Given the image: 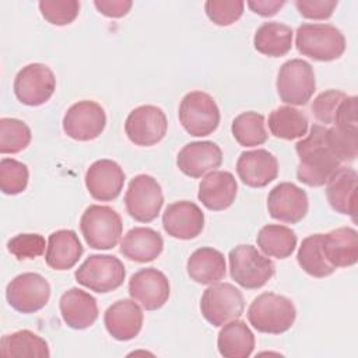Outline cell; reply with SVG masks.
<instances>
[{
  "mask_svg": "<svg viewBox=\"0 0 358 358\" xmlns=\"http://www.w3.org/2000/svg\"><path fill=\"white\" fill-rule=\"evenodd\" d=\"M326 134V126L313 123L309 134L295 144L299 158L296 178L306 186H323L341 164L331 152Z\"/></svg>",
  "mask_w": 358,
  "mask_h": 358,
  "instance_id": "obj_1",
  "label": "cell"
},
{
  "mask_svg": "<svg viewBox=\"0 0 358 358\" xmlns=\"http://www.w3.org/2000/svg\"><path fill=\"white\" fill-rule=\"evenodd\" d=\"M296 310L291 299L263 292L253 299L248 309L249 323L260 333L281 334L289 330L295 322Z\"/></svg>",
  "mask_w": 358,
  "mask_h": 358,
  "instance_id": "obj_2",
  "label": "cell"
},
{
  "mask_svg": "<svg viewBox=\"0 0 358 358\" xmlns=\"http://www.w3.org/2000/svg\"><path fill=\"white\" fill-rule=\"evenodd\" d=\"M295 46L299 53L313 60L331 62L344 53L345 38L331 24L305 22L296 29Z\"/></svg>",
  "mask_w": 358,
  "mask_h": 358,
  "instance_id": "obj_3",
  "label": "cell"
},
{
  "mask_svg": "<svg viewBox=\"0 0 358 358\" xmlns=\"http://www.w3.org/2000/svg\"><path fill=\"white\" fill-rule=\"evenodd\" d=\"M80 229L90 248L108 250L117 245L123 222L112 207L91 204L81 215Z\"/></svg>",
  "mask_w": 358,
  "mask_h": 358,
  "instance_id": "obj_4",
  "label": "cell"
},
{
  "mask_svg": "<svg viewBox=\"0 0 358 358\" xmlns=\"http://www.w3.org/2000/svg\"><path fill=\"white\" fill-rule=\"evenodd\" d=\"M229 274L246 289L262 288L275 273V264L252 245H238L229 255Z\"/></svg>",
  "mask_w": 358,
  "mask_h": 358,
  "instance_id": "obj_5",
  "label": "cell"
},
{
  "mask_svg": "<svg viewBox=\"0 0 358 358\" xmlns=\"http://www.w3.org/2000/svg\"><path fill=\"white\" fill-rule=\"evenodd\" d=\"M74 277L83 287L98 294H106L123 284L126 268L116 256L91 255L76 270Z\"/></svg>",
  "mask_w": 358,
  "mask_h": 358,
  "instance_id": "obj_6",
  "label": "cell"
},
{
  "mask_svg": "<svg viewBox=\"0 0 358 358\" xmlns=\"http://www.w3.org/2000/svg\"><path fill=\"white\" fill-rule=\"evenodd\" d=\"M243 309L245 301L242 292L229 282L211 284L203 292L200 299L203 317L215 327L239 319Z\"/></svg>",
  "mask_w": 358,
  "mask_h": 358,
  "instance_id": "obj_7",
  "label": "cell"
},
{
  "mask_svg": "<svg viewBox=\"0 0 358 358\" xmlns=\"http://www.w3.org/2000/svg\"><path fill=\"white\" fill-rule=\"evenodd\" d=\"M275 87L282 102L306 105L316 90L313 67L302 59L287 60L278 70Z\"/></svg>",
  "mask_w": 358,
  "mask_h": 358,
  "instance_id": "obj_8",
  "label": "cell"
},
{
  "mask_svg": "<svg viewBox=\"0 0 358 358\" xmlns=\"http://www.w3.org/2000/svg\"><path fill=\"white\" fill-rule=\"evenodd\" d=\"M179 122L194 137L211 134L220 124V109L211 95L203 91L187 92L179 105Z\"/></svg>",
  "mask_w": 358,
  "mask_h": 358,
  "instance_id": "obj_9",
  "label": "cell"
},
{
  "mask_svg": "<svg viewBox=\"0 0 358 358\" xmlns=\"http://www.w3.org/2000/svg\"><path fill=\"white\" fill-rule=\"evenodd\" d=\"M164 204V194L159 183L151 175L134 176L124 193V206L131 218L138 222L154 221Z\"/></svg>",
  "mask_w": 358,
  "mask_h": 358,
  "instance_id": "obj_10",
  "label": "cell"
},
{
  "mask_svg": "<svg viewBox=\"0 0 358 358\" xmlns=\"http://www.w3.org/2000/svg\"><path fill=\"white\" fill-rule=\"evenodd\" d=\"M8 305L20 313H35L45 308L50 298L48 280L38 273H22L6 287Z\"/></svg>",
  "mask_w": 358,
  "mask_h": 358,
  "instance_id": "obj_11",
  "label": "cell"
},
{
  "mask_svg": "<svg viewBox=\"0 0 358 358\" xmlns=\"http://www.w3.org/2000/svg\"><path fill=\"white\" fill-rule=\"evenodd\" d=\"M13 88L21 103L39 106L53 95L56 90V77L46 64L31 63L17 73Z\"/></svg>",
  "mask_w": 358,
  "mask_h": 358,
  "instance_id": "obj_12",
  "label": "cell"
},
{
  "mask_svg": "<svg viewBox=\"0 0 358 358\" xmlns=\"http://www.w3.org/2000/svg\"><path fill=\"white\" fill-rule=\"evenodd\" d=\"M168 129L164 110L155 105H141L134 108L126 117L124 131L131 143L150 147L159 143Z\"/></svg>",
  "mask_w": 358,
  "mask_h": 358,
  "instance_id": "obj_13",
  "label": "cell"
},
{
  "mask_svg": "<svg viewBox=\"0 0 358 358\" xmlns=\"http://www.w3.org/2000/svg\"><path fill=\"white\" fill-rule=\"evenodd\" d=\"M106 115L95 101H78L73 103L63 117L64 133L77 141L96 138L105 129Z\"/></svg>",
  "mask_w": 358,
  "mask_h": 358,
  "instance_id": "obj_14",
  "label": "cell"
},
{
  "mask_svg": "<svg viewBox=\"0 0 358 358\" xmlns=\"http://www.w3.org/2000/svg\"><path fill=\"white\" fill-rule=\"evenodd\" d=\"M129 294L145 310H157L168 302L171 287L162 271L147 267L136 271L130 277Z\"/></svg>",
  "mask_w": 358,
  "mask_h": 358,
  "instance_id": "obj_15",
  "label": "cell"
},
{
  "mask_svg": "<svg viewBox=\"0 0 358 358\" xmlns=\"http://www.w3.org/2000/svg\"><path fill=\"white\" fill-rule=\"evenodd\" d=\"M308 208L306 192L291 182H281L268 193L267 210L270 217L277 221L296 224L306 215Z\"/></svg>",
  "mask_w": 358,
  "mask_h": 358,
  "instance_id": "obj_16",
  "label": "cell"
},
{
  "mask_svg": "<svg viewBox=\"0 0 358 358\" xmlns=\"http://www.w3.org/2000/svg\"><path fill=\"white\" fill-rule=\"evenodd\" d=\"M162 227L172 238L193 239L204 228V213L193 201H175L166 206L162 214Z\"/></svg>",
  "mask_w": 358,
  "mask_h": 358,
  "instance_id": "obj_17",
  "label": "cell"
},
{
  "mask_svg": "<svg viewBox=\"0 0 358 358\" xmlns=\"http://www.w3.org/2000/svg\"><path fill=\"white\" fill-rule=\"evenodd\" d=\"M124 172L112 159H98L85 172V186L90 194L99 201L115 200L124 185Z\"/></svg>",
  "mask_w": 358,
  "mask_h": 358,
  "instance_id": "obj_18",
  "label": "cell"
},
{
  "mask_svg": "<svg viewBox=\"0 0 358 358\" xmlns=\"http://www.w3.org/2000/svg\"><path fill=\"white\" fill-rule=\"evenodd\" d=\"M236 172L246 186L264 187L277 178L278 161L263 148L243 151L236 161Z\"/></svg>",
  "mask_w": 358,
  "mask_h": 358,
  "instance_id": "obj_19",
  "label": "cell"
},
{
  "mask_svg": "<svg viewBox=\"0 0 358 358\" xmlns=\"http://www.w3.org/2000/svg\"><path fill=\"white\" fill-rule=\"evenodd\" d=\"M221 162L222 151L213 141H192L176 157L179 171L190 178H201L218 168Z\"/></svg>",
  "mask_w": 358,
  "mask_h": 358,
  "instance_id": "obj_20",
  "label": "cell"
},
{
  "mask_svg": "<svg viewBox=\"0 0 358 358\" xmlns=\"http://www.w3.org/2000/svg\"><path fill=\"white\" fill-rule=\"evenodd\" d=\"M143 310L134 299H120L112 303L103 315L108 333L119 341H129L138 336L143 327Z\"/></svg>",
  "mask_w": 358,
  "mask_h": 358,
  "instance_id": "obj_21",
  "label": "cell"
},
{
  "mask_svg": "<svg viewBox=\"0 0 358 358\" xmlns=\"http://www.w3.org/2000/svg\"><path fill=\"white\" fill-rule=\"evenodd\" d=\"M357 179L355 169L338 166L326 182V197L331 208L350 215L355 221L357 213Z\"/></svg>",
  "mask_w": 358,
  "mask_h": 358,
  "instance_id": "obj_22",
  "label": "cell"
},
{
  "mask_svg": "<svg viewBox=\"0 0 358 358\" xmlns=\"http://www.w3.org/2000/svg\"><path fill=\"white\" fill-rule=\"evenodd\" d=\"M59 308L64 323L76 330L92 326L99 313L96 299L77 287L67 289L60 296Z\"/></svg>",
  "mask_w": 358,
  "mask_h": 358,
  "instance_id": "obj_23",
  "label": "cell"
},
{
  "mask_svg": "<svg viewBox=\"0 0 358 358\" xmlns=\"http://www.w3.org/2000/svg\"><path fill=\"white\" fill-rule=\"evenodd\" d=\"M238 183L228 171H211L200 182L197 197L201 204L211 211L228 208L236 197Z\"/></svg>",
  "mask_w": 358,
  "mask_h": 358,
  "instance_id": "obj_24",
  "label": "cell"
},
{
  "mask_svg": "<svg viewBox=\"0 0 358 358\" xmlns=\"http://www.w3.org/2000/svg\"><path fill=\"white\" fill-rule=\"evenodd\" d=\"M322 250L336 268L354 266L358 262V232L350 227H340L323 234Z\"/></svg>",
  "mask_w": 358,
  "mask_h": 358,
  "instance_id": "obj_25",
  "label": "cell"
},
{
  "mask_svg": "<svg viewBox=\"0 0 358 358\" xmlns=\"http://www.w3.org/2000/svg\"><path fill=\"white\" fill-rule=\"evenodd\" d=\"M162 249L164 239L161 234L148 227H134L129 229L120 242V253L137 263L155 260Z\"/></svg>",
  "mask_w": 358,
  "mask_h": 358,
  "instance_id": "obj_26",
  "label": "cell"
},
{
  "mask_svg": "<svg viewBox=\"0 0 358 358\" xmlns=\"http://www.w3.org/2000/svg\"><path fill=\"white\" fill-rule=\"evenodd\" d=\"M84 248L73 229H59L49 235L45 262L53 270H69L80 260Z\"/></svg>",
  "mask_w": 358,
  "mask_h": 358,
  "instance_id": "obj_27",
  "label": "cell"
},
{
  "mask_svg": "<svg viewBox=\"0 0 358 358\" xmlns=\"http://www.w3.org/2000/svg\"><path fill=\"white\" fill-rule=\"evenodd\" d=\"M189 277L203 285L220 282L225 277L227 264L224 255L214 248H199L187 259Z\"/></svg>",
  "mask_w": 358,
  "mask_h": 358,
  "instance_id": "obj_28",
  "label": "cell"
},
{
  "mask_svg": "<svg viewBox=\"0 0 358 358\" xmlns=\"http://www.w3.org/2000/svg\"><path fill=\"white\" fill-rule=\"evenodd\" d=\"M217 347L225 358H248L255 350V336L246 322L235 319L220 330Z\"/></svg>",
  "mask_w": 358,
  "mask_h": 358,
  "instance_id": "obj_29",
  "label": "cell"
},
{
  "mask_svg": "<svg viewBox=\"0 0 358 358\" xmlns=\"http://www.w3.org/2000/svg\"><path fill=\"white\" fill-rule=\"evenodd\" d=\"M253 45L255 49L264 56H284L292 48V29L277 21L263 22L255 32Z\"/></svg>",
  "mask_w": 358,
  "mask_h": 358,
  "instance_id": "obj_30",
  "label": "cell"
},
{
  "mask_svg": "<svg viewBox=\"0 0 358 358\" xmlns=\"http://www.w3.org/2000/svg\"><path fill=\"white\" fill-rule=\"evenodd\" d=\"M256 241L266 256L275 259L289 257L296 246L295 232L291 228L278 224H267L260 228Z\"/></svg>",
  "mask_w": 358,
  "mask_h": 358,
  "instance_id": "obj_31",
  "label": "cell"
},
{
  "mask_svg": "<svg viewBox=\"0 0 358 358\" xmlns=\"http://www.w3.org/2000/svg\"><path fill=\"white\" fill-rule=\"evenodd\" d=\"M0 354L4 357L48 358L50 351L45 338L36 333L31 330H18L1 337Z\"/></svg>",
  "mask_w": 358,
  "mask_h": 358,
  "instance_id": "obj_32",
  "label": "cell"
},
{
  "mask_svg": "<svg viewBox=\"0 0 358 358\" xmlns=\"http://www.w3.org/2000/svg\"><path fill=\"white\" fill-rule=\"evenodd\" d=\"M268 129L277 138H301L308 131V117L292 106H278L268 116Z\"/></svg>",
  "mask_w": 358,
  "mask_h": 358,
  "instance_id": "obj_33",
  "label": "cell"
},
{
  "mask_svg": "<svg viewBox=\"0 0 358 358\" xmlns=\"http://www.w3.org/2000/svg\"><path fill=\"white\" fill-rule=\"evenodd\" d=\"M322 236L323 234H313L306 236L296 253V260L301 268L312 277L323 278L336 271V267L331 266L322 250Z\"/></svg>",
  "mask_w": 358,
  "mask_h": 358,
  "instance_id": "obj_34",
  "label": "cell"
},
{
  "mask_svg": "<svg viewBox=\"0 0 358 358\" xmlns=\"http://www.w3.org/2000/svg\"><path fill=\"white\" fill-rule=\"evenodd\" d=\"M231 131L234 138L242 147L262 145L267 141L268 137L264 127V116L253 110H248L238 115L232 120Z\"/></svg>",
  "mask_w": 358,
  "mask_h": 358,
  "instance_id": "obj_35",
  "label": "cell"
},
{
  "mask_svg": "<svg viewBox=\"0 0 358 358\" xmlns=\"http://www.w3.org/2000/svg\"><path fill=\"white\" fill-rule=\"evenodd\" d=\"M31 129L20 119H0V152L17 154L25 150L31 143Z\"/></svg>",
  "mask_w": 358,
  "mask_h": 358,
  "instance_id": "obj_36",
  "label": "cell"
},
{
  "mask_svg": "<svg viewBox=\"0 0 358 358\" xmlns=\"http://www.w3.org/2000/svg\"><path fill=\"white\" fill-rule=\"evenodd\" d=\"M327 144L340 162H351L358 155V129L333 126L327 129Z\"/></svg>",
  "mask_w": 358,
  "mask_h": 358,
  "instance_id": "obj_37",
  "label": "cell"
},
{
  "mask_svg": "<svg viewBox=\"0 0 358 358\" xmlns=\"http://www.w3.org/2000/svg\"><path fill=\"white\" fill-rule=\"evenodd\" d=\"M29 179L28 166L14 158L0 161V189L4 194H18L27 189Z\"/></svg>",
  "mask_w": 358,
  "mask_h": 358,
  "instance_id": "obj_38",
  "label": "cell"
},
{
  "mask_svg": "<svg viewBox=\"0 0 358 358\" xmlns=\"http://www.w3.org/2000/svg\"><path fill=\"white\" fill-rule=\"evenodd\" d=\"M42 17L53 25H69L80 13V1L77 0H42L39 1Z\"/></svg>",
  "mask_w": 358,
  "mask_h": 358,
  "instance_id": "obj_39",
  "label": "cell"
},
{
  "mask_svg": "<svg viewBox=\"0 0 358 358\" xmlns=\"http://www.w3.org/2000/svg\"><path fill=\"white\" fill-rule=\"evenodd\" d=\"M45 246V238L39 234H18L7 242V250L17 260H34L43 255Z\"/></svg>",
  "mask_w": 358,
  "mask_h": 358,
  "instance_id": "obj_40",
  "label": "cell"
},
{
  "mask_svg": "<svg viewBox=\"0 0 358 358\" xmlns=\"http://www.w3.org/2000/svg\"><path fill=\"white\" fill-rule=\"evenodd\" d=\"M245 3L241 0H208L204 3L207 17L217 25L227 27L238 21L243 14Z\"/></svg>",
  "mask_w": 358,
  "mask_h": 358,
  "instance_id": "obj_41",
  "label": "cell"
},
{
  "mask_svg": "<svg viewBox=\"0 0 358 358\" xmlns=\"http://www.w3.org/2000/svg\"><path fill=\"white\" fill-rule=\"evenodd\" d=\"M347 95L338 90H327L319 94L312 103V113L320 123L331 124L340 103Z\"/></svg>",
  "mask_w": 358,
  "mask_h": 358,
  "instance_id": "obj_42",
  "label": "cell"
},
{
  "mask_svg": "<svg viewBox=\"0 0 358 358\" xmlns=\"http://www.w3.org/2000/svg\"><path fill=\"white\" fill-rule=\"evenodd\" d=\"M337 0H296L295 7L299 14L310 20H327L337 7Z\"/></svg>",
  "mask_w": 358,
  "mask_h": 358,
  "instance_id": "obj_43",
  "label": "cell"
},
{
  "mask_svg": "<svg viewBox=\"0 0 358 358\" xmlns=\"http://www.w3.org/2000/svg\"><path fill=\"white\" fill-rule=\"evenodd\" d=\"M357 96H345L344 101L340 103L336 117L333 120L334 126L345 127V129H358V119H357Z\"/></svg>",
  "mask_w": 358,
  "mask_h": 358,
  "instance_id": "obj_44",
  "label": "cell"
},
{
  "mask_svg": "<svg viewBox=\"0 0 358 358\" xmlns=\"http://www.w3.org/2000/svg\"><path fill=\"white\" fill-rule=\"evenodd\" d=\"M94 6L106 17L120 18L130 11L133 3L130 0H95Z\"/></svg>",
  "mask_w": 358,
  "mask_h": 358,
  "instance_id": "obj_45",
  "label": "cell"
},
{
  "mask_svg": "<svg viewBox=\"0 0 358 358\" xmlns=\"http://www.w3.org/2000/svg\"><path fill=\"white\" fill-rule=\"evenodd\" d=\"M284 4H285V1H282V0H252V1H248L249 8L262 17L275 15L277 11H280V8Z\"/></svg>",
  "mask_w": 358,
  "mask_h": 358,
  "instance_id": "obj_46",
  "label": "cell"
}]
</instances>
